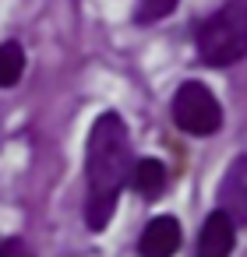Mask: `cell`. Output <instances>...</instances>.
<instances>
[{"label": "cell", "mask_w": 247, "mask_h": 257, "mask_svg": "<svg viewBox=\"0 0 247 257\" xmlns=\"http://www.w3.org/2000/svg\"><path fill=\"white\" fill-rule=\"evenodd\" d=\"M131 138L117 113H99L85 148V225L103 232L117 211L120 190L131 180Z\"/></svg>", "instance_id": "cell-1"}, {"label": "cell", "mask_w": 247, "mask_h": 257, "mask_svg": "<svg viewBox=\"0 0 247 257\" xmlns=\"http://www.w3.org/2000/svg\"><path fill=\"white\" fill-rule=\"evenodd\" d=\"M198 53L208 67H233L247 57V0H226L198 29Z\"/></svg>", "instance_id": "cell-2"}, {"label": "cell", "mask_w": 247, "mask_h": 257, "mask_svg": "<svg viewBox=\"0 0 247 257\" xmlns=\"http://www.w3.org/2000/svg\"><path fill=\"white\" fill-rule=\"evenodd\" d=\"M173 120L184 134H194V138H208L222 127V109H219V99L212 95L208 85L201 81H184L173 95Z\"/></svg>", "instance_id": "cell-3"}, {"label": "cell", "mask_w": 247, "mask_h": 257, "mask_svg": "<svg viewBox=\"0 0 247 257\" xmlns=\"http://www.w3.org/2000/svg\"><path fill=\"white\" fill-rule=\"evenodd\" d=\"M219 211H226L233 225H247V155L229 162L219 183Z\"/></svg>", "instance_id": "cell-4"}, {"label": "cell", "mask_w": 247, "mask_h": 257, "mask_svg": "<svg viewBox=\"0 0 247 257\" xmlns=\"http://www.w3.org/2000/svg\"><path fill=\"white\" fill-rule=\"evenodd\" d=\"M180 222L173 215H159L152 218L145 229H141V239H138V250L141 257H173L180 250Z\"/></svg>", "instance_id": "cell-5"}, {"label": "cell", "mask_w": 247, "mask_h": 257, "mask_svg": "<svg viewBox=\"0 0 247 257\" xmlns=\"http://www.w3.org/2000/svg\"><path fill=\"white\" fill-rule=\"evenodd\" d=\"M233 243H236V225L229 222L226 211H212L201 225V236H198V257H229L233 253Z\"/></svg>", "instance_id": "cell-6"}, {"label": "cell", "mask_w": 247, "mask_h": 257, "mask_svg": "<svg viewBox=\"0 0 247 257\" xmlns=\"http://www.w3.org/2000/svg\"><path fill=\"white\" fill-rule=\"evenodd\" d=\"M127 187H131L134 194H141V197H159L162 187H166V166H162L159 159H138V162L131 166Z\"/></svg>", "instance_id": "cell-7"}, {"label": "cell", "mask_w": 247, "mask_h": 257, "mask_svg": "<svg viewBox=\"0 0 247 257\" xmlns=\"http://www.w3.org/2000/svg\"><path fill=\"white\" fill-rule=\"evenodd\" d=\"M25 71V53L18 43H4L0 46V88H15L18 78Z\"/></svg>", "instance_id": "cell-8"}, {"label": "cell", "mask_w": 247, "mask_h": 257, "mask_svg": "<svg viewBox=\"0 0 247 257\" xmlns=\"http://www.w3.org/2000/svg\"><path fill=\"white\" fill-rule=\"evenodd\" d=\"M180 0H138V8H134V22L138 25H152V22H162L166 15L177 11Z\"/></svg>", "instance_id": "cell-9"}, {"label": "cell", "mask_w": 247, "mask_h": 257, "mask_svg": "<svg viewBox=\"0 0 247 257\" xmlns=\"http://www.w3.org/2000/svg\"><path fill=\"white\" fill-rule=\"evenodd\" d=\"M0 257H36V253L29 250V243H25V239L11 236V239H4V243H0Z\"/></svg>", "instance_id": "cell-10"}]
</instances>
